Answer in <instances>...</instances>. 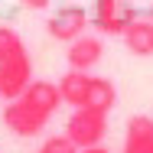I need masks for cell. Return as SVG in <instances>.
<instances>
[{
  "label": "cell",
  "instance_id": "cell-1",
  "mask_svg": "<svg viewBox=\"0 0 153 153\" xmlns=\"http://www.w3.org/2000/svg\"><path fill=\"white\" fill-rule=\"evenodd\" d=\"M108 134V114L94 111V108H72L68 121H65V137L85 150V147H98Z\"/></svg>",
  "mask_w": 153,
  "mask_h": 153
},
{
  "label": "cell",
  "instance_id": "cell-2",
  "mask_svg": "<svg viewBox=\"0 0 153 153\" xmlns=\"http://www.w3.org/2000/svg\"><path fill=\"white\" fill-rule=\"evenodd\" d=\"M134 10H127L121 0H91L88 23H94L98 36H124V30L134 23Z\"/></svg>",
  "mask_w": 153,
  "mask_h": 153
},
{
  "label": "cell",
  "instance_id": "cell-3",
  "mask_svg": "<svg viewBox=\"0 0 153 153\" xmlns=\"http://www.w3.org/2000/svg\"><path fill=\"white\" fill-rule=\"evenodd\" d=\"M3 124H7V130L10 134H16V137H39L42 134V127L49 124V117H42L36 108H30L23 98H13V101H7L3 104Z\"/></svg>",
  "mask_w": 153,
  "mask_h": 153
},
{
  "label": "cell",
  "instance_id": "cell-4",
  "mask_svg": "<svg viewBox=\"0 0 153 153\" xmlns=\"http://www.w3.org/2000/svg\"><path fill=\"white\" fill-rule=\"evenodd\" d=\"M30 82H33V59H30V52L0 62V98H3V101L20 98V94L26 91Z\"/></svg>",
  "mask_w": 153,
  "mask_h": 153
},
{
  "label": "cell",
  "instance_id": "cell-5",
  "mask_svg": "<svg viewBox=\"0 0 153 153\" xmlns=\"http://www.w3.org/2000/svg\"><path fill=\"white\" fill-rule=\"evenodd\" d=\"M46 30H49L52 39H59V42H72V39H78L82 33L88 30V10L75 7V3H65V7H59V10L49 16Z\"/></svg>",
  "mask_w": 153,
  "mask_h": 153
},
{
  "label": "cell",
  "instance_id": "cell-6",
  "mask_svg": "<svg viewBox=\"0 0 153 153\" xmlns=\"http://www.w3.org/2000/svg\"><path fill=\"white\" fill-rule=\"evenodd\" d=\"M101 56H104V42H101V36H91V33H82L65 49V62L75 72H91L94 65L101 62Z\"/></svg>",
  "mask_w": 153,
  "mask_h": 153
},
{
  "label": "cell",
  "instance_id": "cell-7",
  "mask_svg": "<svg viewBox=\"0 0 153 153\" xmlns=\"http://www.w3.org/2000/svg\"><path fill=\"white\" fill-rule=\"evenodd\" d=\"M30 108H36L42 117H52L56 111L62 108V94H59V85L56 82H46V78H33L26 85V91L20 94Z\"/></svg>",
  "mask_w": 153,
  "mask_h": 153
},
{
  "label": "cell",
  "instance_id": "cell-8",
  "mask_svg": "<svg viewBox=\"0 0 153 153\" xmlns=\"http://www.w3.org/2000/svg\"><path fill=\"white\" fill-rule=\"evenodd\" d=\"M91 72H75L68 68L59 82V94H62V104H72V108H85L88 104V91H91Z\"/></svg>",
  "mask_w": 153,
  "mask_h": 153
},
{
  "label": "cell",
  "instance_id": "cell-9",
  "mask_svg": "<svg viewBox=\"0 0 153 153\" xmlns=\"http://www.w3.org/2000/svg\"><path fill=\"white\" fill-rule=\"evenodd\" d=\"M124 153H153V121L147 114H134L127 121Z\"/></svg>",
  "mask_w": 153,
  "mask_h": 153
},
{
  "label": "cell",
  "instance_id": "cell-10",
  "mask_svg": "<svg viewBox=\"0 0 153 153\" xmlns=\"http://www.w3.org/2000/svg\"><path fill=\"white\" fill-rule=\"evenodd\" d=\"M124 46L134 56H153V23L150 20H134L124 30Z\"/></svg>",
  "mask_w": 153,
  "mask_h": 153
},
{
  "label": "cell",
  "instance_id": "cell-11",
  "mask_svg": "<svg viewBox=\"0 0 153 153\" xmlns=\"http://www.w3.org/2000/svg\"><path fill=\"white\" fill-rule=\"evenodd\" d=\"M117 101V88L111 78H91V91H88V104L85 108H94V111H111Z\"/></svg>",
  "mask_w": 153,
  "mask_h": 153
},
{
  "label": "cell",
  "instance_id": "cell-12",
  "mask_svg": "<svg viewBox=\"0 0 153 153\" xmlns=\"http://www.w3.org/2000/svg\"><path fill=\"white\" fill-rule=\"evenodd\" d=\"M23 52H26L23 36L13 30V26H0V62L16 59V56H23Z\"/></svg>",
  "mask_w": 153,
  "mask_h": 153
},
{
  "label": "cell",
  "instance_id": "cell-13",
  "mask_svg": "<svg viewBox=\"0 0 153 153\" xmlns=\"http://www.w3.org/2000/svg\"><path fill=\"white\" fill-rule=\"evenodd\" d=\"M36 153H78V147H75V143L62 134V137H49V140H46Z\"/></svg>",
  "mask_w": 153,
  "mask_h": 153
},
{
  "label": "cell",
  "instance_id": "cell-14",
  "mask_svg": "<svg viewBox=\"0 0 153 153\" xmlns=\"http://www.w3.org/2000/svg\"><path fill=\"white\" fill-rule=\"evenodd\" d=\"M20 3H23L26 10H46V7L52 3V0H20Z\"/></svg>",
  "mask_w": 153,
  "mask_h": 153
},
{
  "label": "cell",
  "instance_id": "cell-15",
  "mask_svg": "<svg viewBox=\"0 0 153 153\" xmlns=\"http://www.w3.org/2000/svg\"><path fill=\"white\" fill-rule=\"evenodd\" d=\"M78 153H111V150H108V147H101V143H98V147H85V150H78Z\"/></svg>",
  "mask_w": 153,
  "mask_h": 153
},
{
  "label": "cell",
  "instance_id": "cell-16",
  "mask_svg": "<svg viewBox=\"0 0 153 153\" xmlns=\"http://www.w3.org/2000/svg\"><path fill=\"white\" fill-rule=\"evenodd\" d=\"M0 101H3V98H0Z\"/></svg>",
  "mask_w": 153,
  "mask_h": 153
}]
</instances>
